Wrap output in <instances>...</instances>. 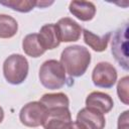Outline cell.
Wrapping results in <instances>:
<instances>
[{"instance_id": "cell-10", "label": "cell", "mask_w": 129, "mask_h": 129, "mask_svg": "<svg viewBox=\"0 0 129 129\" xmlns=\"http://www.w3.org/2000/svg\"><path fill=\"white\" fill-rule=\"evenodd\" d=\"M113 106L114 102L111 96L103 92H92L86 98V107L95 109L102 114L109 113Z\"/></svg>"}, {"instance_id": "cell-7", "label": "cell", "mask_w": 129, "mask_h": 129, "mask_svg": "<svg viewBox=\"0 0 129 129\" xmlns=\"http://www.w3.org/2000/svg\"><path fill=\"white\" fill-rule=\"evenodd\" d=\"M72 115L69 108H56L47 110V115L43 123L44 129H71Z\"/></svg>"}, {"instance_id": "cell-3", "label": "cell", "mask_w": 129, "mask_h": 129, "mask_svg": "<svg viewBox=\"0 0 129 129\" xmlns=\"http://www.w3.org/2000/svg\"><path fill=\"white\" fill-rule=\"evenodd\" d=\"M28 61L26 57L19 53L9 55L3 62V75L7 83L11 85L22 84L28 75Z\"/></svg>"}, {"instance_id": "cell-19", "label": "cell", "mask_w": 129, "mask_h": 129, "mask_svg": "<svg viewBox=\"0 0 129 129\" xmlns=\"http://www.w3.org/2000/svg\"><path fill=\"white\" fill-rule=\"evenodd\" d=\"M128 114H129V111L126 110V111H124V112L119 116L117 129H129V124H128L129 117H128Z\"/></svg>"}, {"instance_id": "cell-9", "label": "cell", "mask_w": 129, "mask_h": 129, "mask_svg": "<svg viewBox=\"0 0 129 129\" xmlns=\"http://www.w3.org/2000/svg\"><path fill=\"white\" fill-rule=\"evenodd\" d=\"M77 121L83 123L88 129H104L106 125L104 114L88 107H85L78 112Z\"/></svg>"}, {"instance_id": "cell-2", "label": "cell", "mask_w": 129, "mask_h": 129, "mask_svg": "<svg viewBox=\"0 0 129 129\" xmlns=\"http://www.w3.org/2000/svg\"><path fill=\"white\" fill-rule=\"evenodd\" d=\"M38 78L41 85L48 90L60 89L67 83L64 68L56 59L45 60L39 69Z\"/></svg>"}, {"instance_id": "cell-15", "label": "cell", "mask_w": 129, "mask_h": 129, "mask_svg": "<svg viewBox=\"0 0 129 129\" xmlns=\"http://www.w3.org/2000/svg\"><path fill=\"white\" fill-rule=\"evenodd\" d=\"M39 102L47 109H56V108H69L70 100L64 93H54V94H44Z\"/></svg>"}, {"instance_id": "cell-22", "label": "cell", "mask_w": 129, "mask_h": 129, "mask_svg": "<svg viewBox=\"0 0 129 129\" xmlns=\"http://www.w3.org/2000/svg\"><path fill=\"white\" fill-rule=\"evenodd\" d=\"M3 119H4V111H3L2 107L0 106V123L3 121Z\"/></svg>"}, {"instance_id": "cell-16", "label": "cell", "mask_w": 129, "mask_h": 129, "mask_svg": "<svg viewBox=\"0 0 129 129\" xmlns=\"http://www.w3.org/2000/svg\"><path fill=\"white\" fill-rule=\"evenodd\" d=\"M18 30L17 21L10 15L0 14V38H11Z\"/></svg>"}, {"instance_id": "cell-4", "label": "cell", "mask_w": 129, "mask_h": 129, "mask_svg": "<svg viewBox=\"0 0 129 129\" xmlns=\"http://www.w3.org/2000/svg\"><path fill=\"white\" fill-rule=\"evenodd\" d=\"M112 54L115 60L125 71L129 70L128 62V22H125L113 34Z\"/></svg>"}, {"instance_id": "cell-8", "label": "cell", "mask_w": 129, "mask_h": 129, "mask_svg": "<svg viewBox=\"0 0 129 129\" xmlns=\"http://www.w3.org/2000/svg\"><path fill=\"white\" fill-rule=\"evenodd\" d=\"M56 27L59 34L60 42H73L80 39L81 34L83 32L82 26L70 17L60 18L57 23Z\"/></svg>"}, {"instance_id": "cell-1", "label": "cell", "mask_w": 129, "mask_h": 129, "mask_svg": "<svg viewBox=\"0 0 129 129\" xmlns=\"http://www.w3.org/2000/svg\"><path fill=\"white\" fill-rule=\"evenodd\" d=\"M91 62V53L82 45H70L60 54V63L70 77L79 78L83 76Z\"/></svg>"}, {"instance_id": "cell-13", "label": "cell", "mask_w": 129, "mask_h": 129, "mask_svg": "<svg viewBox=\"0 0 129 129\" xmlns=\"http://www.w3.org/2000/svg\"><path fill=\"white\" fill-rule=\"evenodd\" d=\"M82 33L84 35L85 43L97 52H102V51L106 50V48L109 44L110 38H111V32H107L106 34L99 36L88 29H83Z\"/></svg>"}, {"instance_id": "cell-6", "label": "cell", "mask_w": 129, "mask_h": 129, "mask_svg": "<svg viewBox=\"0 0 129 129\" xmlns=\"http://www.w3.org/2000/svg\"><path fill=\"white\" fill-rule=\"evenodd\" d=\"M93 84L98 88L110 89L117 81V71L108 61H101L96 64L92 72Z\"/></svg>"}, {"instance_id": "cell-11", "label": "cell", "mask_w": 129, "mask_h": 129, "mask_svg": "<svg viewBox=\"0 0 129 129\" xmlns=\"http://www.w3.org/2000/svg\"><path fill=\"white\" fill-rule=\"evenodd\" d=\"M37 35H38L40 44L42 45V47L45 50L53 49V48L57 47L60 43L58 30H57L56 24H54V23L44 24L40 28Z\"/></svg>"}, {"instance_id": "cell-14", "label": "cell", "mask_w": 129, "mask_h": 129, "mask_svg": "<svg viewBox=\"0 0 129 129\" xmlns=\"http://www.w3.org/2000/svg\"><path fill=\"white\" fill-rule=\"evenodd\" d=\"M22 49L30 57H39L45 52V49L39 42L37 33L27 34L22 40Z\"/></svg>"}, {"instance_id": "cell-18", "label": "cell", "mask_w": 129, "mask_h": 129, "mask_svg": "<svg viewBox=\"0 0 129 129\" xmlns=\"http://www.w3.org/2000/svg\"><path fill=\"white\" fill-rule=\"evenodd\" d=\"M128 88H129V78L126 76L122 78L117 85V94L122 103L125 105L129 104V97H128Z\"/></svg>"}, {"instance_id": "cell-5", "label": "cell", "mask_w": 129, "mask_h": 129, "mask_svg": "<svg viewBox=\"0 0 129 129\" xmlns=\"http://www.w3.org/2000/svg\"><path fill=\"white\" fill-rule=\"evenodd\" d=\"M47 115V109L39 102L33 101L24 105L19 112L20 122L27 127L42 126Z\"/></svg>"}, {"instance_id": "cell-17", "label": "cell", "mask_w": 129, "mask_h": 129, "mask_svg": "<svg viewBox=\"0 0 129 129\" xmlns=\"http://www.w3.org/2000/svg\"><path fill=\"white\" fill-rule=\"evenodd\" d=\"M0 4L21 13H27L36 7V1L31 0H0Z\"/></svg>"}, {"instance_id": "cell-12", "label": "cell", "mask_w": 129, "mask_h": 129, "mask_svg": "<svg viewBox=\"0 0 129 129\" xmlns=\"http://www.w3.org/2000/svg\"><path fill=\"white\" fill-rule=\"evenodd\" d=\"M69 10L74 16L82 21H90L96 14V6L90 1H72Z\"/></svg>"}, {"instance_id": "cell-21", "label": "cell", "mask_w": 129, "mask_h": 129, "mask_svg": "<svg viewBox=\"0 0 129 129\" xmlns=\"http://www.w3.org/2000/svg\"><path fill=\"white\" fill-rule=\"evenodd\" d=\"M53 1H50V2H47V1H36V7H39V8H43L45 6H48L50 4H52Z\"/></svg>"}, {"instance_id": "cell-20", "label": "cell", "mask_w": 129, "mask_h": 129, "mask_svg": "<svg viewBox=\"0 0 129 129\" xmlns=\"http://www.w3.org/2000/svg\"><path fill=\"white\" fill-rule=\"evenodd\" d=\"M71 129H88V128L83 123H81L79 121H74V122H72Z\"/></svg>"}]
</instances>
